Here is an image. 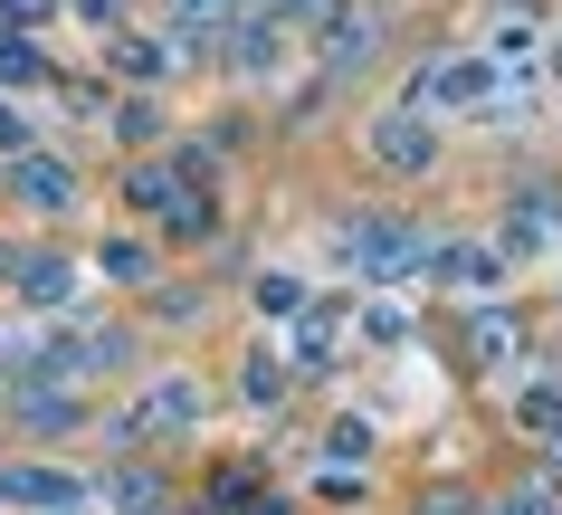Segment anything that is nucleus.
Masks as SVG:
<instances>
[{
	"label": "nucleus",
	"instance_id": "6ab92c4d",
	"mask_svg": "<svg viewBox=\"0 0 562 515\" xmlns=\"http://www.w3.org/2000/svg\"><path fill=\"white\" fill-rule=\"evenodd\" d=\"M362 334H372V344H401V334H411V305H401V296H372V305H362Z\"/></svg>",
	"mask_w": 562,
	"mask_h": 515
},
{
	"label": "nucleus",
	"instance_id": "bb28decb",
	"mask_svg": "<svg viewBox=\"0 0 562 515\" xmlns=\"http://www.w3.org/2000/svg\"><path fill=\"white\" fill-rule=\"evenodd\" d=\"M419 515H468V496H458V486H439V496H429Z\"/></svg>",
	"mask_w": 562,
	"mask_h": 515
},
{
	"label": "nucleus",
	"instance_id": "393cba45",
	"mask_svg": "<svg viewBox=\"0 0 562 515\" xmlns=\"http://www.w3.org/2000/svg\"><path fill=\"white\" fill-rule=\"evenodd\" d=\"M325 10H334V0H267L258 20H325Z\"/></svg>",
	"mask_w": 562,
	"mask_h": 515
},
{
	"label": "nucleus",
	"instance_id": "6e6552de",
	"mask_svg": "<svg viewBox=\"0 0 562 515\" xmlns=\"http://www.w3.org/2000/svg\"><path fill=\"white\" fill-rule=\"evenodd\" d=\"M238 20H248L238 0H172V30H181V48H201V38L238 30Z\"/></svg>",
	"mask_w": 562,
	"mask_h": 515
},
{
	"label": "nucleus",
	"instance_id": "7ed1b4c3",
	"mask_svg": "<svg viewBox=\"0 0 562 515\" xmlns=\"http://www.w3.org/2000/svg\"><path fill=\"white\" fill-rule=\"evenodd\" d=\"M191 421H201V382H191V372L153 382V392L124 411V429H134V439H172V429H191Z\"/></svg>",
	"mask_w": 562,
	"mask_h": 515
},
{
	"label": "nucleus",
	"instance_id": "39448f33",
	"mask_svg": "<svg viewBox=\"0 0 562 515\" xmlns=\"http://www.w3.org/2000/svg\"><path fill=\"white\" fill-rule=\"evenodd\" d=\"M372 163H382V172H429V163H439L429 115H411V105H401V115H382V124H372Z\"/></svg>",
	"mask_w": 562,
	"mask_h": 515
},
{
	"label": "nucleus",
	"instance_id": "dca6fc26",
	"mask_svg": "<svg viewBox=\"0 0 562 515\" xmlns=\"http://www.w3.org/2000/svg\"><path fill=\"white\" fill-rule=\"evenodd\" d=\"M258 315L296 325V315H305V277H258Z\"/></svg>",
	"mask_w": 562,
	"mask_h": 515
},
{
	"label": "nucleus",
	"instance_id": "0eeeda50",
	"mask_svg": "<svg viewBox=\"0 0 562 515\" xmlns=\"http://www.w3.org/2000/svg\"><path fill=\"white\" fill-rule=\"evenodd\" d=\"M334 354H344V305H305V315H296V363L325 372Z\"/></svg>",
	"mask_w": 562,
	"mask_h": 515
},
{
	"label": "nucleus",
	"instance_id": "7c9ffc66",
	"mask_svg": "<svg viewBox=\"0 0 562 515\" xmlns=\"http://www.w3.org/2000/svg\"><path fill=\"white\" fill-rule=\"evenodd\" d=\"M553 468H562V458H553Z\"/></svg>",
	"mask_w": 562,
	"mask_h": 515
},
{
	"label": "nucleus",
	"instance_id": "2eb2a0df",
	"mask_svg": "<svg viewBox=\"0 0 562 515\" xmlns=\"http://www.w3.org/2000/svg\"><path fill=\"white\" fill-rule=\"evenodd\" d=\"M0 496H30V506H67L77 486H67L58 468H20V478H0Z\"/></svg>",
	"mask_w": 562,
	"mask_h": 515
},
{
	"label": "nucleus",
	"instance_id": "cd10ccee",
	"mask_svg": "<svg viewBox=\"0 0 562 515\" xmlns=\"http://www.w3.org/2000/svg\"><path fill=\"white\" fill-rule=\"evenodd\" d=\"M0 153H20V115L10 105H0Z\"/></svg>",
	"mask_w": 562,
	"mask_h": 515
},
{
	"label": "nucleus",
	"instance_id": "f257e3e1",
	"mask_svg": "<svg viewBox=\"0 0 562 515\" xmlns=\"http://www.w3.org/2000/svg\"><path fill=\"white\" fill-rule=\"evenodd\" d=\"M505 67L496 58H429L411 77V115H476V105H496Z\"/></svg>",
	"mask_w": 562,
	"mask_h": 515
},
{
	"label": "nucleus",
	"instance_id": "f3484780",
	"mask_svg": "<svg viewBox=\"0 0 562 515\" xmlns=\"http://www.w3.org/2000/svg\"><path fill=\"white\" fill-rule=\"evenodd\" d=\"M238 392L258 401V411H267V401H286V363H277V354H248V372H238Z\"/></svg>",
	"mask_w": 562,
	"mask_h": 515
},
{
	"label": "nucleus",
	"instance_id": "aec40b11",
	"mask_svg": "<svg viewBox=\"0 0 562 515\" xmlns=\"http://www.w3.org/2000/svg\"><path fill=\"white\" fill-rule=\"evenodd\" d=\"M105 496H115V515H153V478H144V468H115Z\"/></svg>",
	"mask_w": 562,
	"mask_h": 515
},
{
	"label": "nucleus",
	"instance_id": "4468645a",
	"mask_svg": "<svg viewBox=\"0 0 562 515\" xmlns=\"http://www.w3.org/2000/svg\"><path fill=\"white\" fill-rule=\"evenodd\" d=\"M515 429H533V439H562V382H533V392L515 401Z\"/></svg>",
	"mask_w": 562,
	"mask_h": 515
},
{
	"label": "nucleus",
	"instance_id": "423d86ee",
	"mask_svg": "<svg viewBox=\"0 0 562 515\" xmlns=\"http://www.w3.org/2000/svg\"><path fill=\"white\" fill-rule=\"evenodd\" d=\"M553 229H562V191H525V201L505 211L496 248H505V258H533V248H553Z\"/></svg>",
	"mask_w": 562,
	"mask_h": 515
},
{
	"label": "nucleus",
	"instance_id": "f03ea898",
	"mask_svg": "<svg viewBox=\"0 0 562 515\" xmlns=\"http://www.w3.org/2000/svg\"><path fill=\"white\" fill-rule=\"evenodd\" d=\"M344 258H353L362 277H411V268H429V258H439V248H429V229H411V220H362L353 239H344Z\"/></svg>",
	"mask_w": 562,
	"mask_h": 515
},
{
	"label": "nucleus",
	"instance_id": "b1692460",
	"mask_svg": "<svg viewBox=\"0 0 562 515\" xmlns=\"http://www.w3.org/2000/svg\"><path fill=\"white\" fill-rule=\"evenodd\" d=\"M486 515H553V506H543V486H515V496H496Z\"/></svg>",
	"mask_w": 562,
	"mask_h": 515
},
{
	"label": "nucleus",
	"instance_id": "5701e85b",
	"mask_svg": "<svg viewBox=\"0 0 562 515\" xmlns=\"http://www.w3.org/2000/svg\"><path fill=\"white\" fill-rule=\"evenodd\" d=\"M172 239H210V201H181V211H172Z\"/></svg>",
	"mask_w": 562,
	"mask_h": 515
},
{
	"label": "nucleus",
	"instance_id": "412c9836",
	"mask_svg": "<svg viewBox=\"0 0 562 515\" xmlns=\"http://www.w3.org/2000/svg\"><path fill=\"white\" fill-rule=\"evenodd\" d=\"M115 67L124 77H162V48H153V38H115Z\"/></svg>",
	"mask_w": 562,
	"mask_h": 515
},
{
	"label": "nucleus",
	"instance_id": "c756f323",
	"mask_svg": "<svg viewBox=\"0 0 562 515\" xmlns=\"http://www.w3.org/2000/svg\"><path fill=\"white\" fill-rule=\"evenodd\" d=\"M553 77H562V38H553Z\"/></svg>",
	"mask_w": 562,
	"mask_h": 515
},
{
	"label": "nucleus",
	"instance_id": "f8f14e48",
	"mask_svg": "<svg viewBox=\"0 0 562 515\" xmlns=\"http://www.w3.org/2000/svg\"><path fill=\"white\" fill-rule=\"evenodd\" d=\"M20 201H38V211H67V201H77V182H67L58 163H38V153H30V163H20Z\"/></svg>",
	"mask_w": 562,
	"mask_h": 515
},
{
	"label": "nucleus",
	"instance_id": "9b49d317",
	"mask_svg": "<svg viewBox=\"0 0 562 515\" xmlns=\"http://www.w3.org/2000/svg\"><path fill=\"white\" fill-rule=\"evenodd\" d=\"M267 58H277V20H258V10H248V20L229 30V67H238V77H258Z\"/></svg>",
	"mask_w": 562,
	"mask_h": 515
},
{
	"label": "nucleus",
	"instance_id": "c85d7f7f",
	"mask_svg": "<svg viewBox=\"0 0 562 515\" xmlns=\"http://www.w3.org/2000/svg\"><path fill=\"white\" fill-rule=\"evenodd\" d=\"M238 515H277V506H258V496H248V506H238Z\"/></svg>",
	"mask_w": 562,
	"mask_h": 515
},
{
	"label": "nucleus",
	"instance_id": "a878e982",
	"mask_svg": "<svg viewBox=\"0 0 562 515\" xmlns=\"http://www.w3.org/2000/svg\"><path fill=\"white\" fill-rule=\"evenodd\" d=\"M0 20H10V30H30V20H48V0H0Z\"/></svg>",
	"mask_w": 562,
	"mask_h": 515
},
{
	"label": "nucleus",
	"instance_id": "20e7f679",
	"mask_svg": "<svg viewBox=\"0 0 562 515\" xmlns=\"http://www.w3.org/2000/svg\"><path fill=\"white\" fill-rule=\"evenodd\" d=\"M372 38H382V10H362V0H334L325 20H315L325 67H362V58H372Z\"/></svg>",
	"mask_w": 562,
	"mask_h": 515
},
{
	"label": "nucleus",
	"instance_id": "a211bd4d",
	"mask_svg": "<svg viewBox=\"0 0 562 515\" xmlns=\"http://www.w3.org/2000/svg\"><path fill=\"white\" fill-rule=\"evenodd\" d=\"M468 354H476V363H496V354H515V325H505L496 305H486V315L468 325Z\"/></svg>",
	"mask_w": 562,
	"mask_h": 515
},
{
	"label": "nucleus",
	"instance_id": "1a4fd4ad",
	"mask_svg": "<svg viewBox=\"0 0 562 515\" xmlns=\"http://www.w3.org/2000/svg\"><path fill=\"white\" fill-rule=\"evenodd\" d=\"M124 201L134 211H181V163H134L124 172Z\"/></svg>",
	"mask_w": 562,
	"mask_h": 515
},
{
	"label": "nucleus",
	"instance_id": "4be33fe9",
	"mask_svg": "<svg viewBox=\"0 0 562 515\" xmlns=\"http://www.w3.org/2000/svg\"><path fill=\"white\" fill-rule=\"evenodd\" d=\"M144 268H153V258L134 239H105V277H144Z\"/></svg>",
	"mask_w": 562,
	"mask_h": 515
},
{
	"label": "nucleus",
	"instance_id": "9d476101",
	"mask_svg": "<svg viewBox=\"0 0 562 515\" xmlns=\"http://www.w3.org/2000/svg\"><path fill=\"white\" fill-rule=\"evenodd\" d=\"M439 277H448V287H496V277H505V248L496 239H468V248H448V258H439Z\"/></svg>",
	"mask_w": 562,
	"mask_h": 515
},
{
	"label": "nucleus",
	"instance_id": "ddd939ff",
	"mask_svg": "<svg viewBox=\"0 0 562 515\" xmlns=\"http://www.w3.org/2000/svg\"><path fill=\"white\" fill-rule=\"evenodd\" d=\"M67 287H77L67 258H20V296H30V305H67Z\"/></svg>",
	"mask_w": 562,
	"mask_h": 515
}]
</instances>
